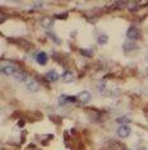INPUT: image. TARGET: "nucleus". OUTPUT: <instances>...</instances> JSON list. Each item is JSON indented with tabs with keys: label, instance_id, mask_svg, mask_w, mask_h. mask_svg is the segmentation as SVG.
Instances as JSON below:
<instances>
[{
	"label": "nucleus",
	"instance_id": "1",
	"mask_svg": "<svg viewBox=\"0 0 148 150\" xmlns=\"http://www.w3.org/2000/svg\"><path fill=\"white\" fill-rule=\"evenodd\" d=\"M130 132H132V130H130V127H129L128 125H121V126H119L116 129L117 136L121 137V139H127L129 135H130Z\"/></svg>",
	"mask_w": 148,
	"mask_h": 150
},
{
	"label": "nucleus",
	"instance_id": "2",
	"mask_svg": "<svg viewBox=\"0 0 148 150\" xmlns=\"http://www.w3.org/2000/svg\"><path fill=\"white\" fill-rule=\"evenodd\" d=\"M17 71V67L12 64H3L1 65V73L4 75H16Z\"/></svg>",
	"mask_w": 148,
	"mask_h": 150
},
{
	"label": "nucleus",
	"instance_id": "3",
	"mask_svg": "<svg viewBox=\"0 0 148 150\" xmlns=\"http://www.w3.org/2000/svg\"><path fill=\"white\" fill-rule=\"evenodd\" d=\"M77 100L82 104H87L91 100V93L88 91H83L77 96Z\"/></svg>",
	"mask_w": 148,
	"mask_h": 150
},
{
	"label": "nucleus",
	"instance_id": "4",
	"mask_svg": "<svg viewBox=\"0 0 148 150\" xmlns=\"http://www.w3.org/2000/svg\"><path fill=\"white\" fill-rule=\"evenodd\" d=\"M127 37H128V40H130V41L137 40V38L139 37V31H138V28L134 27V25L129 27L128 31H127Z\"/></svg>",
	"mask_w": 148,
	"mask_h": 150
},
{
	"label": "nucleus",
	"instance_id": "5",
	"mask_svg": "<svg viewBox=\"0 0 148 150\" xmlns=\"http://www.w3.org/2000/svg\"><path fill=\"white\" fill-rule=\"evenodd\" d=\"M35 59H36V61L40 64V65H46V62H47V54L46 52H44V51H39V52H36V55H35Z\"/></svg>",
	"mask_w": 148,
	"mask_h": 150
},
{
	"label": "nucleus",
	"instance_id": "6",
	"mask_svg": "<svg viewBox=\"0 0 148 150\" xmlns=\"http://www.w3.org/2000/svg\"><path fill=\"white\" fill-rule=\"evenodd\" d=\"M45 78L49 81H56V80H59V74L56 70H49L46 75H45Z\"/></svg>",
	"mask_w": 148,
	"mask_h": 150
},
{
	"label": "nucleus",
	"instance_id": "7",
	"mask_svg": "<svg viewBox=\"0 0 148 150\" xmlns=\"http://www.w3.org/2000/svg\"><path fill=\"white\" fill-rule=\"evenodd\" d=\"M26 87H27V89L29 92H37V91H39V83H37L36 80H33V79L27 80Z\"/></svg>",
	"mask_w": 148,
	"mask_h": 150
},
{
	"label": "nucleus",
	"instance_id": "8",
	"mask_svg": "<svg viewBox=\"0 0 148 150\" xmlns=\"http://www.w3.org/2000/svg\"><path fill=\"white\" fill-rule=\"evenodd\" d=\"M14 79L17 81H19V83H22V81L27 83V73H24V71H17V74L14 75Z\"/></svg>",
	"mask_w": 148,
	"mask_h": 150
},
{
	"label": "nucleus",
	"instance_id": "9",
	"mask_svg": "<svg viewBox=\"0 0 148 150\" xmlns=\"http://www.w3.org/2000/svg\"><path fill=\"white\" fill-rule=\"evenodd\" d=\"M137 48V45L134 43V42H124L123 43V50L125 51V52H129V51H133V50H135Z\"/></svg>",
	"mask_w": 148,
	"mask_h": 150
},
{
	"label": "nucleus",
	"instance_id": "10",
	"mask_svg": "<svg viewBox=\"0 0 148 150\" xmlns=\"http://www.w3.org/2000/svg\"><path fill=\"white\" fill-rule=\"evenodd\" d=\"M130 121H132L130 116H127V115L116 118V122H117V123H120V125H128V123H130Z\"/></svg>",
	"mask_w": 148,
	"mask_h": 150
},
{
	"label": "nucleus",
	"instance_id": "11",
	"mask_svg": "<svg viewBox=\"0 0 148 150\" xmlns=\"http://www.w3.org/2000/svg\"><path fill=\"white\" fill-rule=\"evenodd\" d=\"M75 79L74 75L70 73V71H65V73L63 74V80L65 81V83H69V81H73Z\"/></svg>",
	"mask_w": 148,
	"mask_h": 150
},
{
	"label": "nucleus",
	"instance_id": "12",
	"mask_svg": "<svg viewBox=\"0 0 148 150\" xmlns=\"http://www.w3.org/2000/svg\"><path fill=\"white\" fill-rule=\"evenodd\" d=\"M41 25H42L44 28H52V25H54V23H52V21L51 19H49V18H44L42 21H41Z\"/></svg>",
	"mask_w": 148,
	"mask_h": 150
},
{
	"label": "nucleus",
	"instance_id": "13",
	"mask_svg": "<svg viewBox=\"0 0 148 150\" xmlns=\"http://www.w3.org/2000/svg\"><path fill=\"white\" fill-rule=\"evenodd\" d=\"M96 88H97V91H100L102 93H106V91H107V84H106L105 81H98Z\"/></svg>",
	"mask_w": 148,
	"mask_h": 150
},
{
	"label": "nucleus",
	"instance_id": "14",
	"mask_svg": "<svg viewBox=\"0 0 148 150\" xmlns=\"http://www.w3.org/2000/svg\"><path fill=\"white\" fill-rule=\"evenodd\" d=\"M97 41H98V43H101V45H106L109 41V37H107V35H100Z\"/></svg>",
	"mask_w": 148,
	"mask_h": 150
},
{
	"label": "nucleus",
	"instance_id": "15",
	"mask_svg": "<svg viewBox=\"0 0 148 150\" xmlns=\"http://www.w3.org/2000/svg\"><path fill=\"white\" fill-rule=\"evenodd\" d=\"M81 52L84 56H92V50H81Z\"/></svg>",
	"mask_w": 148,
	"mask_h": 150
},
{
	"label": "nucleus",
	"instance_id": "16",
	"mask_svg": "<svg viewBox=\"0 0 148 150\" xmlns=\"http://www.w3.org/2000/svg\"><path fill=\"white\" fill-rule=\"evenodd\" d=\"M47 35H49V36H50V37H51V38H52V40H54V41H55V42H56V43H59V42H60V41H59L58 38H56V37H55V35H54V33H52V32H47Z\"/></svg>",
	"mask_w": 148,
	"mask_h": 150
},
{
	"label": "nucleus",
	"instance_id": "17",
	"mask_svg": "<svg viewBox=\"0 0 148 150\" xmlns=\"http://www.w3.org/2000/svg\"><path fill=\"white\" fill-rule=\"evenodd\" d=\"M147 76H148V69H147Z\"/></svg>",
	"mask_w": 148,
	"mask_h": 150
},
{
	"label": "nucleus",
	"instance_id": "18",
	"mask_svg": "<svg viewBox=\"0 0 148 150\" xmlns=\"http://www.w3.org/2000/svg\"><path fill=\"white\" fill-rule=\"evenodd\" d=\"M139 150H144V149H139Z\"/></svg>",
	"mask_w": 148,
	"mask_h": 150
}]
</instances>
